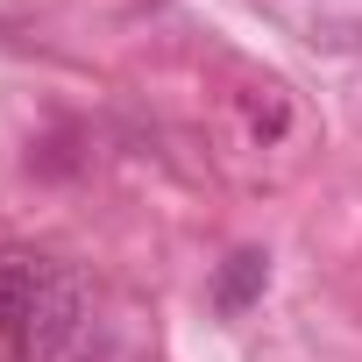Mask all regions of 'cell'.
<instances>
[{
  "mask_svg": "<svg viewBox=\"0 0 362 362\" xmlns=\"http://www.w3.org/2000/svg\"><path fill=\"white\" fill-rule=\"evenodd\" d=\"M86 341V284L50 263L43 291H36V313H29V334H22V355L15 362H64L71 348Z\"/></svg>",
  "mask_w": 362,
  "mask_h": 362,
  "instance_id": "1",
  "label": "cell"
},
{
  "mask_svg": "<svg viewBox=\"0 0 362 362\" xmlns=\"http://www.w3.org/2000/svg\"><path fill=\"white\" fill-rule=\"evenodd\" d=\"M43 277H50V256L0 249V348H8V355H22V334H29V313H36Z\"/></svg>",
  "mask_w": 362,
  "mask_h": 362,
  "instance_id": "2",
  "label": "cell"
},
{
  "mask_svg": "<svg viewBox=\"0 0 362 362\" xmlns=\"http://www.w3.org/2000/svg\"><path fill=\"white\" fill-rule=\"evenodd\" d=\"M263 284H270V256L263 249H235L221 270H214V313H249L256 298H263Z\"/></svg>",
  "mask_w": 362,
  "mask_h": 362,
  "instance_id": "3",
  "label": "cell"
},
{
  "mask_svg": "<svg viewBox=\"0 0 362 362\" xmlns=\"http://www.w3.org/2000/svg\"><path fill=\"white\" fill-rule=\"evenodd\" d=\"M78 163H86V149H78V128H57V135L29 142V170H43V177H78Z\"/></svg>",
  "mask_w": 362,
  "mask_h": 362,
  "instance_id": "4",
  "label": "cell"
},
{
  "mask_svg": "<svg viewBox=\"0 0 362 362\" xmlns=\"http://www.w3.org/2000/svg\"><path fill=\"white\" fill-rule=\"evenodd\" d=\"M242 114H249V128H256L263 142H277V135L291 128V100H284L277 86H249V93H242Z\"/></svg>",
  "mask_w": 362,
  "mask_h": 362,
  "instance_id": "5",
  "label": "cell"
},
{
  "mask_svg": "<svg viewBox=\"0 0 362 362\" xmlns=\"http://www.w3.org/2000/svg\"><path fill=\"white\" fill-rule=\"evenodd\" d=\"M64 362H114V355H100V348H93V355H78V348H71V355H64Z\"/></svg>",
  "mask_w": 362,
  "mask_h": 362,
  "instance_id": "6",
  "label": "cell"
}]
</instances>
